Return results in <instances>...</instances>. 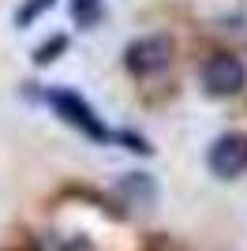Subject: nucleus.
Instances as JSON below:
<instances>
[{
	"mask_svg": "<svg viewBox=\"0 0 247 251\" xmlns=\"http://www.w3.org/2000/svg\"><path fill=\"white\" fill-rule=\"evenodd\" d=\"M49 105H52V109H56V113H60L72 127H79L86 139H94V143H113V139H116L113 131H109V127L94 116L90 105L82 101L79 94H72V90H49Z\"/></svg>",
	"mask_w": 247,
	"mask_h": 251,
	"instance_id": "f257e3e1",
	"label": "nucleus"
},
{
	"mask_svg": "<svg viewBox=\"0 0 247 251\" xmlns=\"http://www.w3.org/2000/svg\"><path fill=\"white\" fill-rule=\"evenodd\" d=\"M244 79H247L244 64H240L236 56H228V52H217V56H210V60L202 64V86H206V94L232 98V94H240Z\"/></svg>",
	"mask_w": 247,
	"mask_h": 251,
	"instance_id": "f03ea898",
	"label": "nucleus"
},
{
	"mask_svg": "<svg viewBox=\"0 0 247 251\" xmlns=\"http://www.w3.org/2000/svg\"><path fill=\"white\" fill-rule=\"evenodd\" d=\"M210 161V173L221 180H236L240 173L247 169V139L244 135H221L206 154Z\"/></svg>",
	"mask_w": 247,
	"mask_h": 251,
	"instance_id": "7ed1b4c3",
	"label": "nucleus"
},
{
	"mask_svg": "<svg viewBox=\"0 0 247 251\" xmlns=\"http://www.w3.org/2000/svg\"><path fill=\"white\" fill-rule=\"evenodd\" d=\"M169 52L173 49H169L165 38H139V42L127 45L124 64H127V72H135V75H154L169 64Z\"/></svg>",
	"mask_w": 247,
	"mask_h": 251,
	"instance_id": "20e7f679",
	"label": "nucleus"
},
{
	"mask_svg": "<svg viewBox=\"0 0 247 251\" xmlns=\"http://www.w3.org/2000/svg\"><path fill=\"white\" fill-rule=\"evenodd\" d=\"M72 15L79 26H94L101 19V0H72Z\"/></svg>",
	"mask_w": 247,
	"mask_h": 251,
	"instance_id": "39448f33",
	"label": "nucleus"
},
{
	"mask_svg": "<svg viewBox=\"0 0 247 251\" xmlns=\"http://www.w3.org/2000/svg\"><path fill=\"white\" fill-rule=\"evenodd\" d=\"M49 8H52V0H26V8H23L15 19H19V26H26L34 15H41V11H49Z\"/></svg>",
	"mask_w": 247,
	"mask_h": 251,
	"instance_id": "423d86ee",
	"label": "nucleus"
},
{
	"mask_svg": "<svg viewBox=\"0 0 247 251\" xmlns=\"http://www.w3.org/2000/svg\"><path fill=\"white\" fill-rule=\"evenodd\" d=\"M64 45H68V38H60V34H56V38H52L49 45H41V49H34V60H38V64H49V60H52V52H60Z\"/></svg>",
	"mask_w": 247,
	"mask_h": 251,
	"instance_id": "0eeeda50",
	"label": "nucleus"
}]
</instances>
